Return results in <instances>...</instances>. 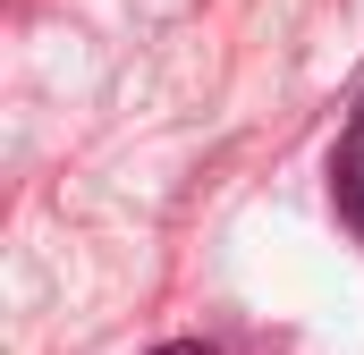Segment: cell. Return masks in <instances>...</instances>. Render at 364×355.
I'll use <instances>...</instances> for the list:
<instances>
[{"label":"cell","instance_id":"obj_2","mask_svg":"<svg viewBox=\"0 0 364 355\" xmlns=\"http://www.w3.org/2000/svg\"><path fill=\"white\" fill-rule=\"evenodd\" d=\"M153 355H212V347H195V339H170V347H153Z\"/></svg>","mask_w":364,"mask_h":355},{"label":"cell","instance_id":"obj_1","mask_svg":"<svg viewBox=\"0 0 364 355\" xmlns=\"http://www.w3.org/2000/svg\"><path fill=\"white\" fill-rule=\"evenodd\" d=\"M339 212L364 229V110H356V127H348V144H339Z\"/></svg>","mask_w":364,"mask_h":355}]
</instances>
